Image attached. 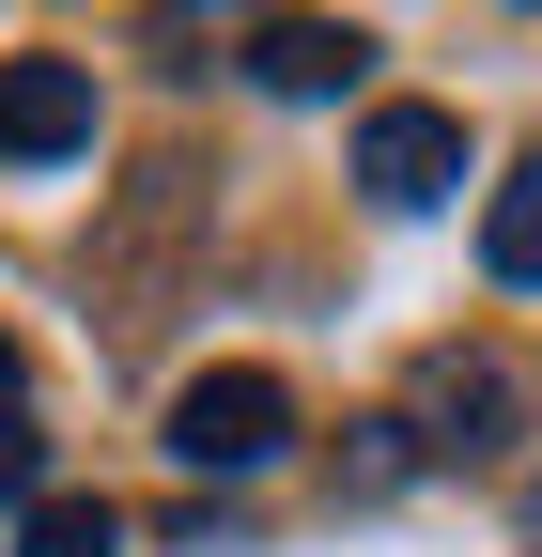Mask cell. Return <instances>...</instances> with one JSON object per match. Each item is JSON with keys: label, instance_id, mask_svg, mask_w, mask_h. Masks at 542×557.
Listing matches in <instances>:
<instances>
[{"label": "cell", "instance_id": "1", "mask_svg": "<svg viewBox=\"0 0 542 557\" xmlns=\"http://www.w3.org/2000/svg\"><path fill=\"white\" fill-rule=\"evenodd\" d=\"M171 449H186V465H218V480L280 465V449H295V387H280V372H248V357H233V372H186V387H171Z\"/></svg>", "mask_w": 542, "mask_h": 557}, {"label": "cell", "instance_id": "2", "mask_svg": "<svg viewBox=\"0 0 542 557\" xmlns=\"http://www.w3.org/2000/svg\"><path fill=\"white\" fill-rule=\"evenodd\" d=\"M512 418H527V372L512 357H419V403H403V434H419V465H496L512 449Z\"/></svg>", "mask_w": 542, "mask_h": 557}, {"label": "cell", "instance_id": "3", "mask_svg": "<svg viewBox=\"0 0 542 557\" xmlns=\"http://www.w3.org/2000/svg\"><path fill=\"white\" fill-rule=\"evenodd\" d=\"M357 186L387 201V218L449 201V186H465V124H449V109H372V124H357Z\"/></svg>", "mask_w": 542, "mask_h": 557}, {"label": "cell", "instance_id": "4", "mask_svg": "<svg viewBox=\"0 0 542 557\" xmlns=\"http://www.w3.org/2000/svg\"><path fill=\"white\" fill-rule=\"evenodd\" d=\"M94 139V62H0V156H78Z\"/></svg>", "mask_w": 542, "mask_h": 557}, {"label": "cell", "instance_id": "5", "mask_svg": "<svg viewBox=\"0 0 542 557\" xmlns=\"http://www.w3.org/2000/svg\"><path fill=\"white\" fill-rule=\"evenodd\" d=\"M233 47H248V78H263V94H357V78H372V47H357V32H325V16H248Z\"/></svg>", "mask_w": 542, "mask_h": 557}, {"label": "cell", "instance_id": "6", "mask_svg": "<svg viewBox=\"0 0 542 557\" xmlns=\"http://www.w3.org/2000/svg\"><path fill=\"white\" fill-rule=\"evenodd\" d=\"M481 263H496V278H527V295H542V156H512V186L481 201Z\"/></svg>", "mask_w": 542, "mask_h": 557}, {"label": "cell", "instance_id": "7", "mask_svg": "<svg viewBox=\"0 0 542 557\" xmlns=\"http://www.w3.org/2000/svg\"><path fill=\"white\" fill-rule=\"evenodd\" d=\"M16 557H124V511L109 496H47V511H16Z\"/></svg>", "mask_w": 542, "mask_h": 557}, {"label": "cell", "instance_id": "8", "mask_svg": "<svg viewBox=\"0 0 542 557\" xmlns=\"http://www.w3.org/2000/svg\"><path fill=\"white\" fill-rule=\"evenodd\" d=\"M0 511H47V434L32 418H0Z\"/></svg>", "mask_w": 542, "mask_h": 557}, {"label": "cell", "instance_id": "9", "mask_svg": "<svg viewBox=\"0 0 542 557\" xmlns=\"http://www.w3.org/2000/svg\"><path fill=\"white\" fill-rule=\"evenodd\" d=\"M0 418H16V341H0Z\"/></svg>", "mask_w": 542, "mask_h": 557}]
</instances>
